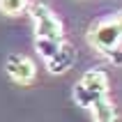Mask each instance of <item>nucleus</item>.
Instances as JSON below:
<instances>
[{
  "label": "nucleus",
  "instance_id": "f257e3e1",
  "mask_svg": "<svg viewBox=\"0 0 122 122\" xmlns=\"http://www.w3.org/2000/svg\"><path fill=\"white\" fill-rule=\"evenodd\" d=\"M76 106L81 108H92L99 99L108 97V76L104 69H88L78 78V83L71 90Z\"/></svg>",
  "mask_w": 122,
  "mask_h": 122
},
{
  "label": "nucleus",
  "instance_id": "7ed1b4c3",
  "mask_svg": "<svg viewBox=\"0 0 122 122\" xmlns=\"http://www.w3.org/2000/svg\"><path fill=\"white\" fill-rule=\"evenodd\" d=\"M88 44L104 55L120 48L122 46V25L117 23V19L99 21L97 25H92L88 32Z\"/></svg>",
  "mask_w": 122,
  "mask_h": 122
},
{
  "label": "nucleus",
  "instance_id": "39448f33",
  "mask_svg": "<svg viewBox=\"0 0 122 122\" xmlns=\"http://www.w3.org/2000/svg\"><path fill=\"white\" fill-rule=\"evenodd\" d=\"M74 62H76V48L69 41H62L58 53L51 60H46V67H48L51 74H65V71H69L74 67Z\"/></svg>",
  "mask_w": 122,
  "mask_h": 122
},
{
  "label": "nucleus",
  "instance_id": "423d86ee",
  "mask_svg": "<svg viewBox=\"0 0 122 122\" xmlns=\"http://www.w3.org/2000/svg\"><path fill=\"white\" fill-rule=\"evenodd\" d=\"M92 120L95 122H117V108L108 97H104L92 106Z\"/></svg>",
  "mask_w": 122,
  "mask_h": 122
},
{
  "label": "nucleus",
  "instance_id": "6e6552de",
  "mask_svg": "<svg viewBox=\"0 0 122 122\" xmlns=\"http://www.w3.org/2000/svg\"><path fill=\"white\" fill-rule=\"evenodd\" d=\"M28 0H0V12L7 16H19L21 12L28 9Z\"/></svg>",
  "mask_w": 122,
  "mask_h": 122
},
{
  "label": "nucleus",
  "instance_id": "0eeeda50",
  "mask_svg": "<svg viewBox=\"0 0 122 122\" xmlns=\"http://www.w3.org/2000/svg\"><path fill=\"white\" fill-rule=\"evenodd\" d=\"M60 44L62 41H55V39H35V51H37L44 60H51V58L58 53Z\"/></svg>",
  "mask_w": 122,
  "mask_h": 122
},
{
  "label": "nucleus",
  "instance_id": "f03ea898",
  "mask_svg": "<svg viewBox=\"0 0 122 122\" xmlns=\"http://www.w3.org/2000/svg\"><path fill=\"white\" fill-rule=\"evenodd\" d=\"M28 12H30V16H32L37 39H55V41H62V21L55 16V12L46 5V2L35 0V2L28 5Z\"/></svg>",
  "mask_w": 122,
  "mask_h": 122
},
{
  "label": "nucleus",
  "instance_id": "20e7f679",
  "mask_svg": "<svg viewBox=\"0 0 122 122\" xmlns=\"http://www.w3.org/2000/svg\"><path fill=\"white\" fill-rule=\"evenodd\" d=\"M5 71H7V76H9L14 83H21V85L32 83L35 76H37V67H35V62L30 60L28 55H21V53L7 55V60H5Z\"/></svg>",
  "mask_w": 122,
  "mask_h": 122
},
{
  "label": "nucleus",
  "instance_id": "1a4fd4ad",
  "mask_svg": "<svg viewBox=\"0 0 122 122\" xmlns=\"http://www.w3.org/2000/svg\"><path fill=\"white\" fill-rule=\"evenodd\" d=\"M108 58H111V62H113V65H122V46L115 48L113 53H108Z\"/></svg>",
  "mask_w": 122,
  "mask_h": 122
},
{
  "label": "nucleus",
  "instance_id": "9d476101",
  "mask_svg": "<svg viewBox=\"0 0 122 122\" xmlns=\"http://www.w3.org/2000/svg\"><path fill=\"white\" fill-rule=\"evenodd\" d=\"M115 19H117V23H120V25H122V12H120V14H117Z\"/></svg>",
  "mask_w": 122,
  "mask_h": 122
}]
</instances>
